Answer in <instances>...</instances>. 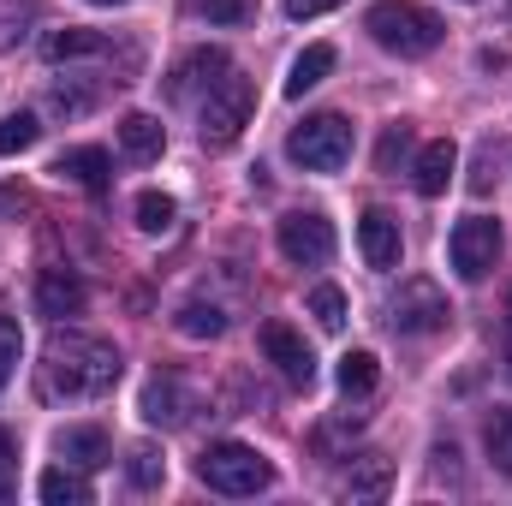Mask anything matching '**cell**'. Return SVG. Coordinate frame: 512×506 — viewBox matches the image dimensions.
Segmentation results:
<instances>
[{"label": "cell", "instance_id": "cell-17", "mask_svg": "<svg viewBox=\"0 0 512 506\" xmlns=\"http://www.w3.org/2000/svg\"><path fill=\"white\" fill-rule=\"evenodd\" d=\"M387 489H393V465H387L382 453L352 459V471L340 477V495L346 501H387Z\"/></svg>", "mask_w": 512, "mask_h": 506}, {"label": "cell", "instance_id": "cell-9", "mask_svg": "<svg viewBox=\"0 0 512 506\" xmlns=\"http://www.w3.org/2000/svg\"><path fill=\"white\" fill-rule=\"evenodd\" d=\"M227 72H233L227 48H191V54H185V60L167 72V96H173V102H191L197 90H215Z\"/></svg>", "mask_w": 512, "mask_h": 506}, {"label": "cell", "instance_id": "cell-24", "mask_svg": "<svg viewBox=\"0 0 512 506\" xmlns=\"http://www.w3.org/2000/svg\"><path fill=\"white\" fill-rule=\"evenodd\" d=\"M483 447H489L495 471L512 477V405H495V411H489V423H483Z\"/></svg>", "mask_w": 512, "mask_h": 506}, {"label": "cell", "instance_id": "cell-14", "mask_svg": "<svg viewBox=\"0 0 512 506\" xmlns=\"http://www.w3.org/2000/svg\"><path fill=\"white\" fill-rule=\"evenodd\" d=\"M84 304H90V286H84L72 268H42V280H36V310H42V316L60 322V316H78Z\"/></svg>", "mask_w": 512, "mask_h": 506}, {"label": "cell", "instance_id": "cell-10", "mask_svg": "<svg viewBox=\"0 0 512 506\" xmlns=\"http://www.w3.org/2000/svg\"><path fill=\"white\" fill-rule=\"evenodd\" d=\"M262 358L292 381V387H310V381H316V358H310V346H304L298 328H286V322H268V328H262Z\"/></svg>", "mask_w": 512, "mask_h": 506}, {"label": "cell", "instance_id": "cell-29", "mask_svg": "<svg viewBox=\"0 0 512 506\" xmlns=\"http://www.w3.org/2000/svg\"><path fill=\"white\" fill-rule=\"evenodd\" d=\"M36 137H42L36 114H6L0 120V155H24V149H36Z\"/></svg>", "mask_w": 512, "mask_h": 506}, {"label": "cell", "instance_id": "cell-23", "mask_svg": "<svg viewBox=\"0 0 512 506\" xmlns=\"http://www.w3.org/2000/svg\"><path fill=\"white\" fill-rule=\"evenodd\" d=\"M376 381H382L376 352H346V358H340V393H346V399H370Z\"/></svg>", "mask_w": 512, "mask_h": 506}, {"label": "cell", "instance_id": "cell-1", "mask_svg": "<svg viewBox=\"0 0 512 506\" xmlns=\"http://www.w3.org/2000/svg\"><path fill=\"white\" fill-rule=\"evenodd\" d=\"M120 370L126 364L108 340L78 334V328H54L42 346V364H36V387H42V399H102V393H114Z\"/></svg>", "mask_w": 512, "mask_h": 506}, {"label": "cell", "instance_id": "cell-18", "mask_svg": "<svg viewBox=\"0 0 512 506\" xmlns=\"http://www.w3.org/2000/svg\"><path fill=\"white\" fill-rule=\"evenodd\" d=\"M114 42L102 36V30H48V42H42V54L54 60V66H66V60H102Z\"/></svg>", "mask_w": 512, "mask_h": 506}, {"label": "cell", "instance_id": "cell-6", "mask_svg": "<svg viewBox=\"0 0 512 506\" xmlns=\"http://www.w3.org/2000/svg\"><path fill=\"white\" fill-rule=\"evenodd\" d=\"M447 292L435 286V280H399V292H393V304H387V322H393V334H435V328H447Z\"/></svg>", "mask_w": 512, "mask_h": 506}, {"label": "cell", "instance_id": "cell-27", "mask_svg": "<svg viewBox=\"0 0 512 506\" xmlns=\"http://www.w3.org/2000/svg\"><path fill=\"white\" fill-rule=\"evenodd\" d=\"M173 215H179V203H173L167 191H143V197H137V227H143V233H167Z\"/></svg>", "mask_w": 512, "mask_h": 506}, {"label": "cell", "instance_id": "cell-2", "mask_svg": "<svg viewBox=\"0 0 512 506\" xmlns=\"http://www.w3.org/2000/svg\"><path fill=\"white\" fill-rule=\"evenodd\" d=\"M364 30L382 42L387 54H399V60L435 54L441 36H447V24H441L429 6H417V0H376V6L364 12Z\"/></svg>", "mask_w": 512, "mask_h": 506}, {"label": "cell", "instance_id": "cell-30", "mask_svg": "<svg viewBox=\"0 0 512 506\" xmlns=\"http://www.w3.org/2000/svg\"><path fill=\"white\" fill-rule=\"evenodd\" d=\"M48 108H54V114H66V120H72V114H90V108H96V90H78V84L66 78V84H54V90H48Z\"/></svg>", "mask_w": 512, "mask_h": 506}, {"label": "cell", "instance_id": "cell-5", "mask_svg": "<svg viewBox=\"0 0 512 506\" xmlns=\"http://www.w3.org/2000/svg\"><path fill=\"white\" fill-rule=\"evenodd\" d=\"M251 114H256V90H251V78H239V72H227L209 96H203V143L209 149H233L239 137H245V126H251Z\"/></svg>", "mask_w": 512, "mask_h": 506}, {"label": "cell", "instance_id": "cell-26", "mask_svg": "<svg viewBox=\"0 0 512 506\" xmlns=\"http://www.w3.org/2000/svg\"><path fill=\"white\" fill-rule=\"evenodd\" d=\"M126 477H131V489H161L167 459H161L155 447H131V453H126Z\"/></svg>", "mask_w": 512, "mask_h": 506}, {"label": "cell", "instance_id": "cell-35", "mask_svg": "<svg viewBox=\"0 0 512 506\" xmlns=\"http://www.w3.org/2000/svg\"><path fill=\"white\" fill-rule=\"evenodd\" d=\"M340 0H286V18H322V12H334Z\"/></svg>", "mask_w": 512, "mask_h": 506}, {"label": "cell", "instance_id": "cell-34", "mask_svg": "<svg viewBox=\"0 0 512 506\" xmlns=\"http://www.w3.org/2000/svg\"><path fill=\"white\" fill-rule=\"evenodd\" d=\"M203 18L209 24H245L251 18V0H203Z\"/></svg>", "mask_w": 512, "mask_h": 506}, {"label": "cell", "instance_id": "cell-20", "mask_svg": "<svg viewBox=\"0 0 512 506\" xmlns=\"http://www.w3.org/2000/svg\"><path fill=\"white\" fill-rule=\"evenodd\" d=\"M120 149H126L131 161H155L167 149V131H161L155 114H126L120 120Z\"/></svg>", "mask_w": 512, "mask_h": 506}, {"label": "cell", "instance_id": "cell-37", "mask_svg": "<svg viewBox=\"0 0 512 506\" xmlns=\"http://www.w3.org/2000/svg\"><path fill=\"white\" fill-rule=\"evenodd\" d=\"M507 328H512V292H507Z\"/></svg>", "mask_w": 512, "mask_h": 506}, {"label": "cell", "instance_id": "cell-16", "mask_svg": "<svg viewBox=\"0 0 512 506\" xmlns=\"http://www.w3.org/2000/svg\"><path fill=\"white\" fill-rule=\"evenodd\" d=\"M54 173H60L66 185L108 191V173H114V161H108V149H96V143H78V149H66V155L54 161Z\"/></svg>", "mask_w": 512, "mask_h": 506}, {"label": "cell", "instance_id": "cell-31", "mask_svg": "<svg viewBox=\"0 0 512 506\" xmlns=\"http://www.w3.org/2000/svg\"><path fill=\"white\" fill-rule=\"evenodd\" d=\"M18 352H24V334H18L12 316H0V387L12 381V370H18Z\"/></svg>", "mask_w": 512, "mask_h": 506}, {"label": "cell", "instance_id": "cell-11", "mask_svg": "<svg viewBox=\"0 0 512 506\" xmlns=\"http://www.w3.org/2000/svg\"><path fill=\"white\" fill-rule=\"evenodd\" d=\"M191 411H197V393L179 376H155L143 387V423H155V429H185Z\"/></svg>", "mask_w": 512, "mask_h": 506}, {"label": "cell", "instance_id": "cell-25", "mask_svg": "<svg viewBox=\"0 0 512 506\" xmlns=\"http://www.w3.org/2000/svg\"><path fill=\"white\" fill-rule=\"evenodd\" d=\"M36 12H42L36 0H0V54L24 42V30L36 24Z\"/></svg>", "mask_w": 512, "mask_h": 506}, {"label": "cell", "instance_id": "cell-3", "mask_svg": "<svg viewBox=\"0 0 512 506\" xmlns=\"http://www.w3.org/2000/svg\"><path fill=\"white\" fill-rule=\"evenodd\" d=\"M197 477L215 489V495H262L268 483H274V465L245 447V441H215V447H203V459H197Z\"/></svg>", "mask_w": 512, "mask_h": 506}, {"label": "cell", "instance_id": "cell-21", "mask_svg": "<svg viewBox=\"0 0 512 506\" xmlns=\"http://www.w3.org/2000/svg\"><path fill=\"white\" fill-rule=\"evenodd\" d=\"M328 72H334V48H328V42H310V48L292 60V72H286V96L298 102V96H304V90H316Z\"/></svg>", "mask_w": 512, "mask_h": 506}, {"label": "cell", "instance_id": "cell-13", "mask_svg": "<svg viewBox=\"0 0 512 506\" xmlns=\"http://www.w3.org/2000/svg\"><path fill=\"white\" fill-rule=\"evenodd\" d=\"M453 173H459V143H453V137L423 143L417 161H411V185H417V197H441V191L453 185Z\"/></svg>", "mask_w": 512, "mask_h": 506}, {"label": "cell", "instance_id": "cell-15", "mask_svg": "<svg viewBox=\"0 0 512 506\" xmlns=\"http://www.w3.org/2000/svg\"><path fill=\"white\" fill-rule=\"evenodd\" d=\"M54 453H60L66 465H78V471H102V465L114 459V441H108V429H96V423H72V429L54 435Z\"/></svg>", "mask_w": 512, "mask_h": 506}, {"label": "cell", "instance_id": "cell-22", "mask_svg": "<svg viewBox=\"0 0 512 506\" xmlns=\"http://www.w3.org/2000/svg\"><path fill=\"white\" fill-rule=\"evenodd\" d=\"M173 328H179L185 340H221V334H227V316H221V304L185 298V304L173 310Z\"/></svg>", "mask_w": 512, "mask_h": 506}, {"label": "cell", "instance_id": "cell-8", "mask_svg": "<svg viewBox=\"0 0 512 506\" xmlns=\"http://www.w3.org/2000/svg\"><path fill=\"white\" fill-rule=\"evenodd\" d=\"M447 256H453V274L459 280H483L495 268V256H501V221H489V215L459 221L453 239H447Z\"/></svg>", "mask_w": 512, "mask_h": 506}, {"label": "cell", "instance_id": "cell-12", "mask_svg": "<svg viewBox=\"0 0 512 506\" xmlns=\"http://www.w3.org/2000/svg\"><path fill=\"white\" fill-rule=\"evenodd\" d=\"M358 251H364V262H370L376 274H393V268H399L405 239H399V221H393L387 209H364V221H358Z\"/></svg>", "mask_w": 512, "mask_h": 506}, {"label": "cell", "instance_id": "cell-4", "mask_svg": "<svg viewBox=\"0 0 512 506\" xmlns=\"http://www.w3.org/2000/svg\"><path fill=\"white\" fill-rule=\"evenodd\" d=\"M286 155L298 167H310V173H340L352 161V120L346 114H310L286 137Z\"/></svg>", "mask_w": 512, "mask_h": 506}, {"label": "cell", "instance_id": "cell-39", "mask_svg": "<svg viewBox=\"0 0 512 506\" xmlns=\"http://www.w3.org/2000/svg\"><path fill=\"white\" fill-rule=\"evenodd\" d=\"M465 6H477V0H465Z\"/></svg>", "mask_w": 512, "mask_h": 506}, {"label": "cell", "instance_id": "cell-33", "mask_svg": "<svg viewBox=\"0 0 512 506\" xmlns=\"http://www.w3.org/2000/svg\"><path fill=\"white\" fill-rule=\"evenodd\" d=\"M405 149H411V131H405V126H387L382 149H376V167H382V173H393V167H399V155H405Z\"/></svg>", "mask_w": 512, "mask_h": 506}, {"label": "cell", "instance_id": "cell-7", "mask_svg": "<svg viewBox=\"0 0 512 506\" xmlns=\"http://www.w3.org/2000/svg\"><path fill=\"white\" fill-rule=\"evenodd\" d=\"M280 256L298 262V268H322L334 256V221L316 215V209H292L280 215Z\"/></svg>", "mask_w": 512, "mask_h": 506}, {"label": "cell", "instance_id": "cell-32", "mask_svg": "<svg viewBox=\"0 0 512 506\" xmlns=\"http://www.w3.org/2000/svg\"><path fill=\"white\" fill-rule=\"evenodd\" d=\"M12 489H18V441L0 429V501H12Z\"/></svg>", "mask_w": 512, "mask_h": 506}, {"label": "cell", "instance_id": "cell-38", "mask_svg": "<svg viewBox=\"0 0 512 506\" xmlns=\"http://www.w3.org/2000/svg\"><path fill=\"white\" fill-rule=\"evenodd\" d=\"M507 376H512V346H507Z\"/></svg>", "mask_w": 512, "mask_h": 506}, {"label": "cell", "instance_id": "cell-28", "mask_svg": "<svg viewBox=\"0 0 512 506\" xmlns=\"http://www.w3.org/2000/svg\"><path fill=\"white\" fill-rule=\"evenodd\" d=\"M310 316H316L328 334H340V328H346V292H340V286H310Z\"/></svg>", "mask_w": 512, "mask_h": 506}, {"label": "cell", "instance_id": "cell-36", "mask_svg": "<svg viewBox=\"0 0 512 506\" xmlns=\"http://www.w3.org/2000/svg\"><path fill=\"white\" fill-rule=\"evenodd\" d=\"M90 6H126V0H90Z\"/></svg>", "mask_w": 512, "mask_h": 506}, {"label": "cell", "instance_id": "cell-19", "mask_svg": "<svg viewBox=\"0 0 512 506\" xmlns=\"http://www.w3.org/2000/svg\"><path fill=\"white\" fill-rule=\"evenodd\" d=\"M36 495H42L48 506H90L96 501V489H90V477H84L78 465H54V471H42Z\"/></svg>", "mask_w": 512, "mask_h": 506}]
</instances>
